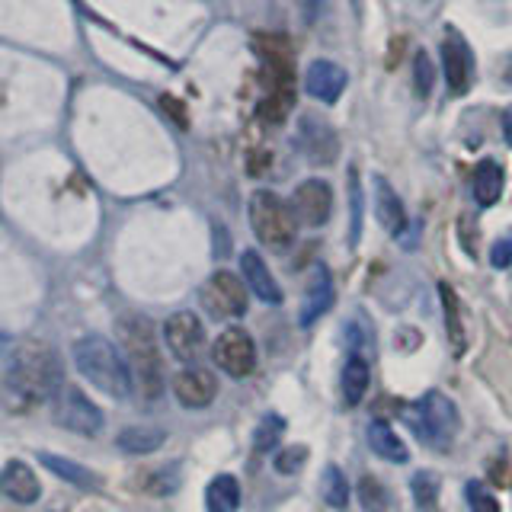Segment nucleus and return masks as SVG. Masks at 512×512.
I'll return each mask as SVG.
<instances>
[{
    "instance_id": "7ed1b4c3",
    "label": "nucleus",
    "mask_w": 512,
    "mask_h": 512,
    "mask_svg": "<svg viewBox=\"0 0 512 512\" xmlns=\"http://www.w3.org/2000/svg\"><path fill=\"white\" fill-rule=\"evenodd\" d=\"M74 365L77 372L84 375L93 388H100L109 397H128L135 388V378H132V368H128L125 356L112 346L103 336H84V340L74 343Z\"/></svg>"
},
{
    "instance_id": "f704fd0d",
    "label": "nucleus",
    "mask_w": 512,
    "mask_h": 512,
    "mask_svg": "<svg viewBox=\"0 0 512 512\" xmlns=\"http://www.w3.org/2000/svg\"><path fill=\"white\" fill-rule=\"evenodd\" d=\"M490 266L493 269H509L512 266V231H506L500 240H493V247H490Z\"/></svg>"
},
{
    "instance_id": "4be33fe9",
    "label": "nucleus",
    "mask_w": 512,
    "mask_h": 512,
    "mask_svg": "<svg viewBox=\"0 0 512 512\" xmlns=\"http://www.w3.org/2000/svg\"><path fill=\"white\" fill-rule=\"evenodd\" d=\"M439 301H442V314H445V327H448V343H452V352L461 356L464 352V324H461V301L455 295V288L448 282H439Z\"/></svg>"
},
{
    "instance_id": "e433bc0d",
    "label": "nucleus",
    "mask_w": 512,
    "mask_h": 512,
    "mask_svg": "<svg viewBox=\"0 0 512 512\" xmlns=\"http://www.w3.org/2000/svg\"><path fill=\"white\" fill-rule=\"evenodd\" d=\"M503 135H506V144L512 148V109L503 112Z\"/></svg>"
},
{
    "instance_id": "cd10ccee",
    "label": "nucleus",
    "mask_w": 512,
    "mask_h": 512,
    "mask_svg": "<svg viewBox=\"0 0 512 512\" xmlns=\"http://www.w3.org/2000/svg\"><path fill=\"white\" fill-rule=\"evenodd\" d=\"M282 436H285V420H282V416H276V413L263 416V423L256 426V439H253L256 452H269V448H276L282 442Z\"/></svg>"
},
{
    "instance_id": "f257e3e1",
    "label": "nucleus",
    "mask_w": 512,
    "mask_h": 512,
    "mask_svg": "<svg viewBox=\"0 0 512 512\" xmlns=\"http://www.w3.org/2000/svg\"><path fill=\"white\" fill-rule=\"evenodd\" d=\"M4 388L13 400H20L23 407L52 400L64 384H61V359L52 346L39 340H26L13 349L4 372Z\"/></svg>"
},
{
    "instance_id": "7c9ffc66",
    "label": "nucleus",
    "mask_w": 512,
    "mask_h": 512,
    "mask_svg": "<svg viewBox=\"0 0 512 512\" xmlns=\"http://www.w3.org/2000/svg\"><path fill=\"white\" fill-rule=\"evenodd\" d=\"M176 487H180V471H176V464H164V468L148 477L151 496H170V493H176Z\"/></svg>"
},
{
    "instance_id": "c9c22d12",
    "label": "nucleus",
    "mask_w": 512,
    "mask_h": 512,
    "mask_svg": "<svg viewBox=\"0 0 512 512\" xmlns=\"http://www.w3.org/2000/svg\"><path fill=\"white\" fill-rule=\"evenodd\" d=\"M160 106H164V109H167L170 116H173L176 122H180V125H186V116H183V109L176 106V100H173V96H164V100H160Z\"/></svg>"
},
{
    "instance_id": "393cba45",
    "label": "nucleus",
    "mask_w": 512,
    "mask_h": 512,
    "mask_svg": "<svg viewBox=\"0 0 512 512\" xmlns=\"http://www.w3.org/2000/svg\"><path fill=\"white\" fill-rule=\"evenodd\" d=\"M42 464H48V468H52L58 477H64L74 487H84V490H100L103 487V480L96 477L90 468H84V464H77V461H68L61 455H42Z\"/></svg>"
},
{
    "instance_id": "1a4fd4ad",
    "label": "nucleus",
    "mask_w": 512,
    "mask_h": 512,
    "mask_svg": "<svg viewBox=\"0 0 512 512\" xmlns=\"http://www.w3.org/2000/svg\"><path fill=\"white\" fill-rule=\"evenodd\" d=\"M164 340L180 362H199L205 352V327L192 311L170 314L164 324Z\"/></svg>"
},
{
    "instance_id": "aec40b11",
    "label": "nucleus",
    "mask_w": 512,
    "mask_h": 512,
    "mask_svg": "<svg viewBox=\"0 0 512 512\" xmlns=\"http://www.w3.org/2000/svg\"><path fill=\"white\" fill-rule=\"evenodd\" d=\"M368 445H372V452L384 461H397V464L407 461V445L400 442V436L384 420H375L368 426Z\"/></svg>"
},
{
    "instance_id": "39448f33",
    "label": "nucleus",
    "mask_w": 512,
    "mask_h": 512,
    "mask_svg": "<svg viewBox=\"0 0 512 512\" xmlns=\"http://www.w3.org/2000/svg\"><path fill=\"white\" fill-rule=\"evenodd\" d=\"M458 426H461L458 407L452 404V397H445L442 391L423 394V400L416 404V413L410 416V429L423 442L436 445V448L452 445V439L458 436Z\"/></svg>"
},
{
    "instance_id": "c85d7f7f",
    "label": "nucleus",
    "mask_w": 512,
    "mask_h": 512,
    "mask_svg": "<svg viewBox=\"0 0 512 512\" xmlns=\"http://www.w3.org/2000/svg\"><path fill=\"white\" fill-rule=\"evenodd\" d=\"M432 84H436V68H432V58L423 48H416V58H413V87H416V96H426L432 93Z\"/></svg>"
},
{
    "instance_id": "412c9836",
    "label": "nucleus",
    "mask_w": 512,
    "mask_h": 512,
    "mask_svg": "<svg viewBox=\"0 0 512 512\" xmlns=\"http://www.w3.org/2000/svg\"><path fill=\"white\" fill-rule=\"evenodd\" d=\"M368 381H372V368H368L365 356H349L343 365V400L349 407L362 404V397L368 391Z\"/></svg>"
},
{
    "instance_id": "4468645a",
    "label": "nucleus",
    "mask_w": 512,
    "mask_h": 512,
    "mask_svg": "<svg viewBox=\"0 0 512 512\" xmlns=\"http://www.w3.org/2000/svg\"><path fill=\"white\" fill-rule=\"evenodd\" d=\"M304 87L320 103H336L340 93L346 90V71L333 61H314L308 68V77H304Z\"/></svg>"
},
{
    "instance_id": "5701e85b",
    "label": "nucleus",
    "mask_w": 512,
    "mask_h": 512,
    "mask_svg": "<svg viewBox=\"0 0 512 512\" xmlns=\"http://www.w3.org/2000/svg\"><path fill=\"white\" fill-rule=\"evenodd\" d=\"M208 512H237L240 509V484L231 474H218L205 490Z\"/></svg>"
},
{
    "instance_id": "b1692460",
    "label": "nucleus",
    "mask_w": 512,
    "mask_h": 512,
    "mask_svg": "<svg viewBox=\"0 0 512 512\" xmlns=\"http://www.w3.org/2000/svg\"><path fill=\"white\" fill-rule=\"evenodd\" d=\"M167 439V432L164 429H157V426H128L119 432V448L122 452H132V455H148L154 452V448H160Z\"/></svg>"
},
{
    "instance_id": "473e14b6",
    "label": "nucleus",
    "mask_w": 512,
    "mask_h": 512,
    "mask_svg": "<svg viewBox=\"0 0 512 512\" xmlns=\"http://www.w3.org/2000/svg\"><path fill=\"white\" fill-rule=\"evenodd\" d=\"M359 496H362L365 512H384V506H388V496H384V487L378 484L375 477H362Z\"/></svg>"
},
{
    "instance_id": "bb28decb",
    "label": "nucleus",
    "mask_w": 512,
    "mask_h": 512,
    "mask_svg": "<svg viewBox=\"0 0 512 512\" xmlns=\"http://www.w3.org/2000/svg\"><path fill=\"white\" fill-rule=\"evenodd\" d=\"M410 490H413V503L420 509H432L442 493V480L436 471H416L410 480Z\"/></svg>"
},
{
    "instance_id": "6ab92c4d",
    "label": "nucleus",
    "mask_w": 512,
    "mask_h": 512,
    "mask_svg": "<svg viewBox=\"0 0 512 512\" xmlns=\"http://www.w3.org/2000/svg\"><path fill=\"white\" fill-rule=\"evenodd\" d=\"M503 186H506V176H503V167L496 164V160H480L474 167V199L477 205H496L503 196Z\"/></svg>"
},
{
    "instance_id": "2eb2a0df",
    "label": "nucleus",
    "mask_w": 512,
    "mask_h": 512,
    "mask_svg": "<svg viewBox=\"0 0 512 512\" xmlns=\"http://www.w3.org/2000/svg\"><path fill=\"white\" fill-rule=\"evenodd\" d=\"M240 272H244V282H247V288H253L256 298L266 304H282V288L276 279H272V272L263 263L260 253L244 250V256H240Z\"/></svg>"
},
{
    "instance_id": "9b49d317",
    "label": "nucleus",
    "mask_w": 512,
    "mask_h": 512,
    "mask_svg": "<svg viewBox=\"0 0 512 512\" xmlns=\"http://www.w3.org/2000/svg\"><path fill=\"white\" fill-rule=\"evenodd\" d=\"M218 394V381L208 368H183L173 378V397L180 400L189 410H202L215 400Z\"/></svg>"
},
{
    "instance_id": "423d86ee",
    "label": "nucleus",
    "mask_w": 512,
    "mask_h": 512,
    "mask_svg": "<svg viewBox=\"0 0 512 512\" xmlns=\"http://www.w3.org/2000/svg\"><path fill=\"white\" fill-rule=\"evenodd\" d=\"M52 413H55V423L77 432V436H96V432L103 429L100 407H96L80 388H71V384H64L52 397Z\"/></svg>"
},
{
    "instance_id": "c756f323",
    "label": "nucleus",
    "mask_w": 512,
    "mask_h": 512,
    "mask_svg": "<svg viewBox=\"0 0 512 512\" xmlns=\"http://www.w3.org/2000/svg\"><path fill=\"white\" fill-rule=\"evenodd\" d=\"M464 496H468L471 512H500L496 496L484 484H480V480H468V484H464Z\"/></svg>"
},
{
    "instance_id": "2f4dec72",
    "label": "nucleus",
    "mask_w": 512,
    "mask_h": 512,
    "mask_svg": "<svg viewBox=\"0 0 512 512\" xmlns=\"http://www.w3.org/2000/svg\"><path fill=\"white\" fill-rule=\"evenodd\" d=\"M349 202H352V228H349V244H359L362 234V189H359V173L349 170Z\"/></svg>"
},
{
    "instance_id": "f8f14e48",
    "label": "nucleus",
    "mask_w": 512,
    "mask_h": 512,
    "mask_svg": "<svg viewBox=\"0 0 512 512\" xmlns=\"http://www.w3.org/2000/svg\"><path fill=\"white\" fill-rule=\"evenodd\" d=\"M0 493L10 496L13 503L29 506L42 496V484L26 461H7L4 471H0Z\"/></svg>"
},
{
    "instance_id": "20e7f679",
    "label": "nucleus",
    "mask_w": 512,
    "mask_h": 512,
    "mask_svg": "<svg viewBox=\"0 0 512 512\" xmlns=\"http://www.w3.org/2000/svg\"><path fill=\"white\" fill-rule=\"evenodd\" d=\"M250 224L253 234L263 240L269 250H288L295 244L298 234V218L292 212V205L282 202L276 192L260 189L250 199Z\"/></svg>"
},
{
    "instance_id": "f03ea898",
    "label": "nucleus",
    "mask_w": 512,
    "mask_h": 512,
    "mask_svg": "<svg viewBox=\"0 0 512 512\" xmlns=\"http://www.w3.org/2000/svg\"><path fill=\"white\" fill-rule=\"evenodd\" d=\"M116 336L122 343L125 362L132 368V378L144 400L160 397L164 388V368H160V349H157V330L144 314H122L116 320Z\"/></svg>"
},
{
    "instance_id": "0eeeda50",
    "label": "nucleus",
    "mask_w": 512,
    "mask_h": 512,
    "mask_svg": "<svg viewBox=\"0 0 512 512\" xmlns=\"http://www.w3.org/2000/svg\"><path fill=\"white\" fill-rule=\"evenodd\" d=\"M212 359L221 372H228L231 378H247L256 368V346L253 336L240 327H228L218 340L212 343Z\"/></svg>"
},
{
    "instance_id": "dca6fc26",
    "label": "nucleus",
    "mask_w": 512,
    "mask_h": 512,
    "mask_svg": "<svg viewBox=\"0 0 512 512\" xmlns=\"http://www.w3.org/2000/svg\"><path fill=\"white\" fill-rule=\"evenodd\" d=\"M442 68H445L448 87H452L455 93L468 90V84H471V52L455 32H448V39L442 45Z\"/></svg>"
},
{
    "instance_id": "72a5a7b5",
    "label": "nucleus",
    "mask_w": 512,
    "mask_h": 512,
    "mask_svg": "<svg viewBox=\"0 0 512 512\" xmlns=\"http://www.w3.org/2000/svg\"><path fill=\"white\" fill-rule=\"evenodd\" d=\"M304 461H308V448H304V445H288L285 452L276 455V471L279 474H298L304 468Z\"/></svg>"
},
{
    "instance_id": "f3484780",
    "label": "nucleus",
    "mask_w": 512,
    "mask_h": 512,
    "mask_svg": "<svg viewBox=\"0 0 512 512\" xmlns=\"http://www.w3.org/2000/svg\"><path fill=\"white\" fill-rule=\"evenodd\" d=\"M333 279L327 266H314V279L308 285V295H304V304H301V324L311 327L317 317H324L330 308H333Z\"/></svg>"
},
{
    "instance_id": "ddd939ff",
    "label": "nucleus",
    "mask_w": 512,
    "mask_h": 512,
    "mask_svg": "<svg viewBox=\"0 0 512 512\" xmlns=\"http://www.w3.org/2000/svg\"><path fill=\"white\" fill-rule=\"evenodd\" d=\"M298 141H301L304 154H308V157L314 160V164H333L336 151H340V141H336L333 128H330L324 119L304 116V119H301Z\"/></svg>"
},
{
    "instance_id": "6e6552de",
    "label": "nucleus",
    "mask_w": 512,
    "mask_h": 512,
    "mask_svg": "<svg viewBox=\"0 0 512 512\" xmlns=\"http://www.w3.org/2000/svg\"><path fill=\"white\" fill-rule=\"evenodd\" d=\"M202 304H205V311L218 320L240 317V314H247V285L240 282L234 272H215L202 288Z\"/></svg>"
},
{
    "instance_id": "a211bd4d",
    "label": "nucleus",
    "mask_w": 512,
    "mask_h": 512,
    "mask_svg": "<svg viewBox=\"0 0 512 512\" xmlns=\"http://www.w3.org/2000/svg\"><path fill=\"white\" fill-rule=\"evenodd\" d=\"M375 212H378V221H381V228L400 237L407 231V212H404V202H400L397 192L381 180H375Z\"/></svg>"
},
{
    "instance_id": "9d476101",
    "label": "nucleus",
    "mask_w": 512,
    "mask_h": 512,
    "mask_svg": "<svg viewBox=\"0 0 512 512\" xmlns=\"http://www.w3.org/2000/svg\"><path fill=\"white\" fill-rule=\"evenodd\" d=\"M292 212L298 224L320 228L333 212V189L324 180H304L292 196Z\"/></svg>"
},
{
    "instance_id": "a878e982",
    "label": "nucleus",
    "mask_w": 512,
    "mask_h": 512,
    "mask_svg": "<svg viewBox=\"0 0 512 512\" xmlns=\"http://www.w3.org/2000/svg\"><path fill=\"white\" fill-rule=\"evenodd\" d=\"M320 496L333 509H343L349 503V480L336 464H327L324 474H320Z\"/></svg>"
}]
</instances>
